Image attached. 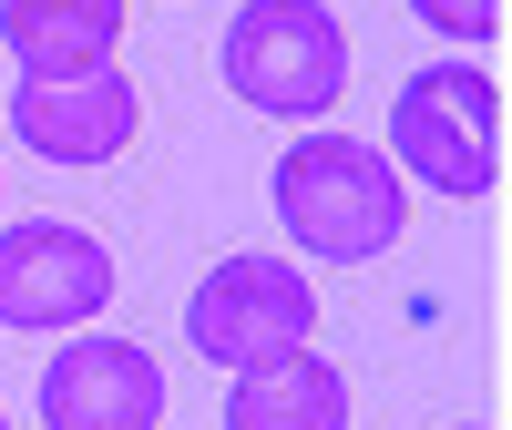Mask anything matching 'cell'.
Listing matches in <instances>:
<instances>
[{
    "instance_id": "1",
    "label": "cell",
    "mask_w": 512,
    "mask_h": 430,
    "mask_svg": "<svg viewBox=\"0 0 512 430\" xmlns=\"http://www.w3.org/2000/svg\"><path fill=\"white\" fill-rule=\"evenodd\" d=\"M277 226L297 236V256H318V267H359L379 256L400 226H410V195H400V164L359 144V134H297L277 154Z\"/></svg>"
},
{
    "instance_id": "2",
    "label": "cell",
    "mask_w": 512,
    "mask_h": 430,
    "mask_svg": "<svg viewBox=\"0 0 512 430\" xmlns=\"http://www.w3.org/2000/svg\"><path fill=\"white\" fill-rule=\"evenodd\" d=\"M216 62H226V93L277 123H318L349 93V31H338L328 0H246Z\"/></svg>"
},
{
    "instance_id": "3",
    "label": "cell",
    "mask_w": 512,
    "mask_h": 430,
    "mask_svg": "<svg viewBox=\"0 0 512 430\" xmlns=\"http://www.w3.org/2000/svg\"><path fill=\"white\" fill-rule=\"evenodd\" d=\"M390 164H410L420 185L441 195H492L502 185V82L472 62H431L400 82L390 103Z\"/></svg>"
},
{
    "instance_id": "4",
    "label": "cell",
    "mask_w": 512,
    "mask_h": 430,
    "mask_svg": "<svg viewBox=\"0 0 512 430\" xmlns=\"http://www.w3.org/2000/svg\"><path fill=\"white\" fill-rule=\"evenodd\" d=\"M308 318H318V297H308V277H297L287 256H226V267L185 297V338L216 369H236V379L287 359V349H308Z\"/></svg>"
},
{
    "instance_id": "5",
    "label": "cell",
    "mask_w": 512,
    "mask_h": 430,
    "mask_svg": "<svg viewBox=\"0 0 512 430\" xmlns=\"http://www.w3.org/2000/svg\"><path fill=\"white\" fill-rule=\"evenodd\" d=\"M113 308V246L93 226L31 215L0 226V328H82Z\"/></svg>"
},
{
    "instance_id": "6",
    "label": "cell",
    "mask_w": 512,
    "mask_h": 430,
    "mask_svg": "<svg viewBox=\"0 0 512 430\" xmlns=\"http://www.w3.org/2000/svg\"><path fill=\"white\" fill-rule=\"evenodd\" d=\"M134 72H21V93H11V134L41 154V164H113L123 144H134Z\"/></svg>"
},
{
    "instance_id": "7",
    "label": "cell",
    "mask_w": 512,
    "mask_h": 430,
    "mask_svg": "<svg viewBox=\"0 0 512 430\" xmlns=\"http://www.w3.org/2000/svg\"><path fill=\"white\" fill-rule=\"evenodd\" d=\"M154 420H164V369L134 338L82 328L41 369V430H154Z\"/></svg>"
},
{
    "instance_id": "8",
    "label": "cell",
    "mask_w": 512,
    "mask_h": 430,
    "mask_svg": "<svg viewBox=\"0 0 512 430\" xmlns=\"http://www.w3.org/2000/svg\"><path fill=\"white\" fill-rule=\"evenodd\" d=\"M226 430H349V379L318 349H287L226 390Z\"/></svg>"
},
{
    "instance_id": "9",
    "label": "cell",
    "mask_w": 512,
    "mask_h": 430,
    "mask_svg": "<svg viewBox=\"0 0 512 430\" xmlns=\"http://www.w3.org/2000/svg\"><path fill=\"white\" fill-rule=\"evenodd\" d=\"M0 41L21 72H93L123 41V0H0Z\"/></svg>"
},
{
    "instance_id": "10",
    "label": "cell",
    "mask_w": 512,
    "mask_h": 430,
    "mask_svg": "<svg viewBox=\"0 0 512 430\" xmlns=\"http://www.w3.org/2000/svg\"><path fill=\"white\" fill-rule=\"evenodd\" d=\"M420 21H431L441 41H461V62L482 52V41H502V0H410Z\"/></svg>"
},
{
    "instance_id": "11",
    "label": "cell",
    "mask_w": 512,
    "mask_h": 430,
    "mask_svg": "<svg viewBox=\"0 0 512 430\" xmlns=\"http://www.w3.org/2000/svg\"><path fill=\"white\" fill-rule=\"evenodd\" d=\"M461 430H492V420H461Z\"/></svg>"
},
{
    "instance_id": "12",
    "label": "cell",
    "mask_w": 512,
    "mask_h": 430,
    "mask_svg": "<svg viewBox=\"0 0 512 430\" xmlns=\"http://www.w3.org/2000/svg\"><path fill=\"white\" fill-rule=\"evenodd\" d=\"M0 430H11V420H0Z\"/></svg>"
}]
</instances>
